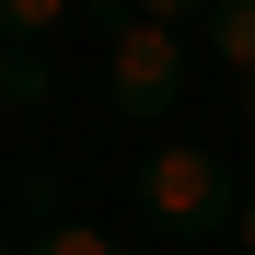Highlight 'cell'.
I'll return each instance as SVG.
<instances>
[{
    "label": "cell",
    "instance_id": "52a82bcc",
    "mask_svg": "<svg viewBox=\"0 0 255 255\" xmlns=\"http://www.w3.org/2000/svg\"><path fill=\"white\" fill-rule=\"evenodd\" d=\"M128 12H151V23H186V35H197V23H209V0H128Z\"/></svg>",
    "mask_w": 255,
    "mask_h": 255
},
{
    "label": "cell",
    "instance_id": "30bf717a",
    "mask_svg": "<svg viewBox=\"0 0 255 255\" xmlns=\"http://www.w3.org/2000/svg\"><path fill=\"white\" fill-rule=\"evenodd\" d=\"M232 93H244V128H255V81H232Z\"/></svg>",
    "mask_w": 255,
    "mask_h": 255
},
{
    "label": "cell",
    "instance_id": "5b68a950",
    "mask_svg": "<svg viewBox=\"0 0 255 255\" xmlns=\"http://www.w3.org/2000/svg\"><path fill=\"white\" fill-rule=\"evenodd\" d=\"M35 93H47V58H35V47H12V35H0V105H35Z\"/></svg>",
    "mask_w": 255,
    "mask_h": 255
},
{
    "label": "cell",
    "instance_id": "6da1fadb",
    "mask_svg": "<svg viewBox=\"0 0 255 255\" xmlns=\"http://www.w3.org/2000/svg\"><path fill=\"white\" fill-rule=\"evenodd\" d=\"M105 81H116V116H162L197 81V35L186 23H151V12H116L105 23Z\"/></svg>",
    "mask_w": 255,
    "mask_h": 255
},
{
    "label": "cell",
    "instance_id": "8992f818",
    "mask_svg": "<svg viewBox=\"0 0 255 255\" xmlns=\"http://www.w3.org/2000/svg\"><path fill=\"white\" fill-rule=\"evenodd\" d=\"M35 255H116V232H105V221H47Z\"/></svg>",
    "mask_w": 255,
    "mask_h": 255
},
{
    "label": "cell",
    "instance_id": "7a4b0ae2",
    "mask_svg": "<svg viewBox=\"0 0 255 255\" xmlns=\"http://www.w3.org/2000/svg\"><path fill=\"white\" fill-rule=\"evenodd\" d=\"M232 197H244V186L221 174V151H197V139H162V151L139 162V209H151L174 244H197V232H232Z\"/></svg>",
    "mask_w": 255,
    "mask_h": 255
},
{
    "label": "cell",
    "instance_id": "9c48e42d",
    "mask_svg": "<svg viewBox=\"0 0 255 255\" xmlns=\"http://www.w3.org/2000/svg\"><path fill=\"white\" fill-rule=\"evenodd\" d=\"M0 244H12V186H0Z\"/></svg>",
    "mask_w": 255,
    "mask_h": 255
},
{
    "label": "cell",
    "instance_id": "ba28073f",
    "mask_svg": "<svg viewBox=\"0 0 255 255\" xmlns=\"http://www.w3.org/2000/svg\"><path fill=\"white\" fill-rule=\"evenodd\" d=\"M232 244H244V255H255V186H244V197H232Z\"/></svg>",
    "mask_w": 255,
    "mask_h": 255
},
{
    "label": "cell",
    "instance_id": "3957f363",
    "mask_svg": "<svg viewBox=\"0 0 255 255\" xmlns=\"http://www.w3.org/2000/svg\"><path fill=\"white\" fill-rule=\"evenodd\" d=\"M197 35H209V58H221L232 81H255V0H209Z\"/></svg>",
    "mask_w": 255,
    "mask_h": 255
},
{
    "label": "cell",
    "instance_id": "277c9868",
    "mask_svg": "<svg viewBox=\"0 0 255 255\" xmlns=\"http://www.w3.org/2000/svg\"><path fill=\"white\" fill-rule=\"evenodd\" d=\"M81 12H93V0H0V35H12V47H47V35H70Z\"/></svg>",
    "mask_w": 255,
    "mask_h": 255
}]
</instances>
